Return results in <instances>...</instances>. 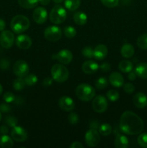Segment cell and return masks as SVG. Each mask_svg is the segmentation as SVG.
I'll return each instance as SVG.
<instances>
[{"mask_svg": "<svg viewBox=\"0 0 147 148\" xmlns=\"http://www.w3.org/2000/svg\"><path fill=\"white\" fill-rule=\"evenodd\" d=\"M106 96L109 101H112V102H115V101H117L119 99L120 94L117 90H109L108 92H107Z\"/></svg>", "mask_w": 147, "mask_h": 148, "instance_id": "cell-34", "label": "cell"}, {"mask_svg": "<svg viewBox=\"0 0 147 148\" xmlns=\"http://www.w3.org/2000/svg\"><path fill=\"white\" fill-rule=\"evenodd\" d=\"M48 18L47 10L43 7L35 8L33 13V19L37 24H43L46 22Z\"/></svg>", "mask_w": 147, "mask_h": 148, "instance_id": "cell-12", "label": "cell"}, {"mask_svg": "<svg viewBox=\"0 0 147 148\" xmlns=\"http://www.w3.org/2000/svg\"><path fill=\"white\" fill-rule=\"evenodd\" d=\"M67 13L66 10L61 5H56L53 7L49 14L50 22L53 24L59 25L66 20Z\"/></svg>", "mask_w": 147, "mask_h": 148, "instance_id": "cell-5", "label": "cell"}, {"mask_svg": "<svg viewBox=\"0 0 147 148\" xmlns=\"http://www.w3.org/2000/svg\"><path fill=\"white\" fill-rule=\"evenodd\" d=\"M9 132V128L7 125H2L0 127V133L2 134H7Z\"/></svg>", "mask_w": 147, "mask_h": 148, "instance_id": "cell-48", "label": "cell"}, {"mask_svg": "<svg viewBox=\"0 0 147 148\" xmlns=\"http://www.w3.org/2000/svg\"><path fill=\"white\" fill-rule=\"evenodd\" d=\"M99 122L96 121H93L91 122L90 124V128L92 129H95V130H97L99 128Z\"/></svg>", "mask_w": 147, "mask_h": 148, "instance_id": "cell-49", "label": "cell"}, {"mask_svg": "<svg viewBox=\"0 0 147 148\" xmlns=\"http://www.w3.org/2000/svg\"><path fill=\"white\" fill-rule=\"evenodd\" d=\"M38 2L43 6L48 5L50 2V0H38Z\"/></svg>", "mask_w": 147, "mask_h": 148, "instance_id": "cell-51", "label": "cell"}, {"mask_svg": "<svg viewBox=\"0 0 147 148\" xmlns=\"http://www.w3.org/2000/svg\"><path fill=\"white\" fill-rule=\"evenodd\" d=\"M135 72L137 77L141 79H147V63H140L136 65Z\"/></svg>", "mask_w": 147, "mask_h": 148, "instance_id": "cell-22", "label": "cell"}, {"mask_svg": "<svg viewBox=\"0 0 147 148\" xmlns=\"http://www.w3.org/2000/svg\"><path fill=\"white\" fill-rule=\"evenodd\" d=\"M82 53L84 57L87 59H92L94 58V49L90 46L84 47L82 51Z\"/></svg>", "mask_w": 147, "mask_h": 148, "instance_id": "cell-35", "label": "cell"}, {"mask_svg": "<svg viewBox=\"0 0 147 148\" xmlns=\"http://www.w3.org/2000/svg\"><path fill=\"white\" fill-rule=\"evenodd\" d=\"M99 132L104 137H107L112 132V127L108 123H104L99 126Z\"/></svg>", "mask_w": 147, "mask_h": 148, "instance_id": "cell-29", "label": "cell"}, {"mask_svg": "<svg viewBox=\"0 0 147 148\" xmlns=\"http://www.w3.org/2000/svg\"><path fill=\"white\" fill-rule=\"evenodd\" d=\"M59 105L62 110H63L64 111H67V112L73 111L75 107L74 100L70 97L66 96V95L61 97L59 101Z\"/></svg>", "mask_w": 147, "mask_h": 148, "instance_id": "cell-15", "label": "cell"}, {"mask_svg": "<svg viewBox=\"0 0 147 148\" xmlns=\"http://www.w3.org/2000/svg\"><path fill=\"white\" fill-rule=\"evenodd\" d=\"M11 110V107L7 103L0 104V111L3 113H7Z\"/></svg>", "mask_w": 147, "mask_h": 148, "instance_id": "cell-44", "label": "cell"}, {"mask_svg": "<svg viewBox=\"0 0 147 148\" xmlns=\"http://www.w3.org/2000/svg\"><path fill=\"white\" fill-rule=\"evenodd\" d=\"M109 82L111 85L115 88L122 87L124 84V78L120 73L113 72L110 75Z\"/></svg>", "mask_w": 147, "mask_h": 148, "instance_id": "cell-17", "label": "cell"}, {"mask_svg": "<svg viewBox=\"0 0 147 148\" xmlns=\"http://www.w3.org/2000/svg\"><path fill=\"white\" fill-rule=\"evenodd\" d=\"M138 143L141 147L147 148V133H143L138 137Z\"/></svg>", "mask_w": 147, "mask_h": 148, "instance_id": "cell-36", "label": "cell"}, {"mask_svg": "<svg viewBox=\"0 0 147 148\" xmlns=\"http://www.w3.org/2000/svg\"><path fill=\"white\" fill-rule=\"evenodd\" d=\"M53 1H54L55 3H56V4H60V3H61L63 0H53Z\"/></svg>", "mask_w": 147, "mask_h": 148, "instance_id": "cell-52", "label": "cell"}, {"mask_svg": "<svg viewBox=\"0 0 147 148\" xmlns=\"http://www.w3.org/2000/svg\"><path fill=\"white\" fill-rule=\"evenodd\" d=\"M144 121L136 114L130 111L123 112L120 119V130L128 135H137L144 130Z\"/></svg>", "mask_w": 147, "mask_h": 148, "instance_id": "cell-1", "label": "cell"}, {"mask_svg": "<svg viewBox=\"0 0 147 148\" xmlns=\"http://www.w3.org/2000/svg\"><path fill=\"white\" fill-rule=\"evenodd\" d=\"M75 92L79 99L87 102L95 98L96 91L95 88L89 84L82 83L76 87Z\"/></svg>", "mask_w": 147, "mask_h": 148, "instance_id": "cell-3", "label": "cell"}, {"mask_svg": "<svg viewBox=\"0 0 147 148\" xmlns=\"http://www.w3.org/2000/svg\"><path fill=\"white\" fill-rule=\"evenodd\" d=\"M114 146L116 148H127L129 146L128 139L122 134H118L114 140Z\"/></svg>", "mask_w": 147, "mask_h": 148, "instance_id": "cell-20", "label": "cell"}, {"mask_svg": "<svg viewBox=\"0 0 147 148\" xmlns=\"http://www.w3.org/2000/svg\"><path fill=\"white\" fill-rule=\"evenodd\" d=\"M108 102L107 98L103 95H97L92 101V108L97 113H103L108 109Z\"/></svg>", "mask_w": 147, "mask_h": 148, "instance_id": "cell-8", "label": "cell"}, {"mask_svg": "<svg viewBox=\"0 0 147 148\" xmlns=\"http://www.w3.org/2000/svg\"><path fill=\"white\" fill-rule=\"evenodd\" d=\"M53 79L52 77H46L43 80V86L45 87H49L53 84Z\"/></svg>", "mask_w": 147, "mask_h": 148, "instance_id": "cell-45", "label": "cell"}, {"mask_svg": "<svg viewBox=\"0 0 147 148\" xmlns=\"http://www.w3.org/2000/svg\"><path fill=\"white\" fill-rule=\"evenodd\" d=\"M69 147H70V148H83L84 145L79 142H74Z\"/></svg>", "mask_w": 147, "mask_h": 148, "instance_id": "cell-47", "label": "cell"}, {"mask_svg": "<svg viewBox=\"0 0 147 148\" xmlns=\"http://www.w3.org/2000/svg\"><path fill=\"white\" fill-rule=\"evenodd\" d=\"M80 0H65V7L69 11H75L80 7Z\"/></svg>", "mask_w": 147, "mask_h": 148, "instance_id": "cell-27", "label": "cell"}, {"mask_svg": "<svg viewBox=\"0 0 147 148\" xmlns=\"http://www.w3.org/2000/svg\"><path fill=\"white\" fill-rule=\"evenodd\" d=\"M52 78L58 82H64L68 79L69 72L67 68L62 64H56L50 70Z\"/></svg>", "mask_w": 147, "mask_h": 148, "instance_id": "cell-4", "label": "cell"}, {"mask_svg": "<svg viewBox=\"0 0 147 148\" xmlns=\"http://www.w3.org/2000/svg\"><path fill=\"white\" fill-rule=\"evenodd\" d=\"M63 33H64L66 37H67L68 38H73L76 35V30L74 27L69 25L64 27V29H63Z\"/></svg>", "mask_w": 147, "mask_h": 148, "instance_id": "cell-33", "label": "cell"}, {"mask_svg": "<svg viewBox=\"0 0 147 148\" xmlns=\"http://www.w3.org/2000/svg\"><path fill=\"white\" fill-rule=\"evenodd\" d=\"M30 25V22L26 16L18 14L14 16L11 20L10 26L12 31L15 33H22L26 31Z\"/></svg>", "mask_w": 147, "mask_h": 148, "instance_id": "cell-2", "label": "cell"}, {"mask_svg": "<svg viewBox=\"0 0 147 148\" xmlns=\"http://www.w3.org/2000/svg\"><path fill=\"white\" fill-rule=\"evenodd\" d=\"M102 4L108 8H113L118 6L119 0H100Z\"/></svg>", "mask_w": 147, "mask_h": 148, "instance_id": "cell-39", "label": "cell"}, {"mask_svg": "<svg viewBox=\"0 0 147 148\" xmlns=\"http://www.w3.org/2000/svg\"><path fill=\"white\" fill-rule=\"evenodd\" d=\"M55 59L62 64H69L73 59V54L68 49H62L56 53Z\"/></svg>", "mask_w": 147, "mask_h": 148, "instance_id": "cell-13", "label": "cell"}, {"mask_svg": "<svg viewBox=\"0 0 147 148\" xmlns=\"http://www.w3.org/2000/svg\"><path fill=\"white\" fill-rule=\"evenodd\" d=\"M133 65L131 61L128 60H122L118 64V69L124 73H128L133 70Z\"/></svg>", "mask_w": 147, "mask_h": 148, "instance_id": "cell-24", "label": "cell"}, {"mask_svg": "<svg viewBox=\"0 0 147 148\" xmlns=\"http://www.w3.org/2000/svg\"><path fill=\"white\" fill-rule=\"evenodd\" d=\"M15 95L11 92H6L3 95V99L7 103H10L14 102L15 101Z\"/></svg>", "mask_w": 147, "mask_h": 148, "instance_id": "cell-40", "label": "cell"}, {"mask_svg": "<svg viewBox=\"0 0 147 148\" xmlns=\"http://www.w3.org/2000/svg\"><path fill=\"white\" fill-rule=\"evenodd\" d=\"M135 107L138 108H144L147 106V95L143 92H138L133 98Z\"/></svg>", "mask_w": 147, "mask_h": 148, "instance_id": "cell-18", "label": "cell"}, {"mask_svg": "<svg viewBox=\"0 0 147 148\" xmlns=\"http://www.w3.org/2000/svg\"><path fill=\"white\" fill-rule=\"evenodd\" d=\"M82 71L86 75H92L95 74L99 69V65L97 62L89 60L84 62L82 66Z\"/></svg>", "mask_w": 147, "mask_h": 148, "instance_id": "cell-16", "label": "cell"}, {"mask_svg": "<svg viewBox=\"0 0 147 148\" xmlns=\"http://www.w3.org/2000/svg\"><path fill=\"white\" fill-rule=\"evenodd\" d=\"M6 27V23L3 19L0 18V31H3Z\"/></svg>", "mask_w": 147, "mask_h": 148, "instance_id": "cell-50", "label": "cell"}, {"mask_svg": "<svg viewBox=\"0 0 147 148\" xmlns=\"http://www.w3.org/2000/svg\"><path fill=\"white\" fill-rule=\"evenodd\" d=\"M84 140L87 146L90 147H96L100 141L99 132L95 129L90 128L85 134Z\"/></svg>", "mask_w": 147, "mask_h": 148, "instance_id": "cell-7", "label": "cell"}, {"mask_svg": "<svg viewBox=\"0 0 147 148\" xmlns=\"http://www.w3.org/2000/svg\"><path fill=\"white\" fill-rule=\"evenodd\" d=\"M32 43H33V41H32L31 38L27 35H20L16 38V45L19 49H22V50H27L30 49L32 46Z\"/></svg>", "mask_w": 147, "mask_h": 148, "instance_id": "cell-14", "label": "cell"}, {"mask_svg": "<svg viewBox=\"0 0 147 148\" xmlns=\"http://www.w3.org/2000/svg\"><path fill=\"white\" fill-rule=\"evenodd\" d=\"M11 137L14 141L22 143L27 139V133L24 128L16 126L12 130Z\"/></svg>", "mask_w": 147, "mask_h": 148, "instance_id": "cell-11", "label": "cell"}, {"mask_svg": "<svg viewBox=\"0 0 147 148\" xmlns=\"http://www.w3.org/2000/svg\"><path fill=\"white\" fill-rule=\"evenodd\" d=\"M20 7L24 9H33L38 4V0H18Z\"/></svg>", "mask_w": 147, "mask_h": 148, "instance_id": "cell-26", "label": "cell"}, {"mask_svg": "<svg viewBox=\"0 0 147 148\" xmlns=\"http://www.w3.org/2000/svg\"><path fill=\"white\" fill-rule=\"evenodd\" d=\"M24 82H25L26 85L27 86H33L35 85L37 82V77L34 74H30L27 75L24 77Z\"/></svg>", "mask_w": 147, "mask_h": 148, "instance_id": "cell-32", "label": "cell"}, {"mask_svg": "<svg viewBox=\"0 0 147 148\" xmlns=\"http://www.w3.org/2000/svg\"><path fill=\"white\" fill-rule=\"evenodd\" d=\"M2 92H3V87H2V85L0 84V95L2 94Z\"/></svg>", "mask_w": 147, "mask_h": 148, "instance_id": "cell-53", "label": "cell"}, {"mask_svg": "<svg viewBox=\"0 0 147 148\" xmlns=\"http://www.w3.org/2000/svg\"><path fill=\"white\" fill-rule=\"evenodd\" d=\"M10 66V62L6 59H3L0 61V68L1 69H7Z\"/></svg>", "mask_w": 147, "mask_h": 148, "instance_id": "cell-43", "label": "cell"}, {"mask_svg": "<svg viewBox=\"0 0 147 148\" xmlns=\"http://www.w3.org/2000/svg\"><path fill=\"white\" fill-rule=\"evenodd\" d=\"M13 72L18 77H24L29 72L28 64L25 61H17L13 65Z\"/></svg>", "mask_w": 147, "mask_h": 148, "instance_id": "cell-9", "label": "cell"}, {"mask_svg": "<svg viewBox=\"0 0 147 148\" xmlns=\"http://www.w3.org/2000/svg\"><path fill=\"white\" fill-rule=\"evenodd\" d=\"M136 44L141 49L147 50V33L142 34L137 38Z\"/></svg>", "mask_w": 147, "mask_h": 148, "instance_id": "cell-28", "label": "cell"}, {"mask_svg": "<svg viewBox=\"0 0 147 148\" xmlns=\"http://www.w3.org/2000/svg\"><path fill=\"white\" fill-rule=\"evenodd\" d=\"M1 118H2V116H1V114L0 113V121H1Z\"/></svg>", "mask_w": 147, "mask_h": 148, "instance_id": "cell-54", "label": "cell"}, {"mask_svg": "<svg viewBox=\"0 0 147 148\" xmlns=\"http://www.w3.org/2000/svg\"><path fill=\"white\" fill-rule=\"evenodd\" d=\"M44 37L49 41H58L62 37L61 29L56 25L49 26L44 30Z\"/></svg>", "mask_w": 147, "mask_h": 148, "instance_id": "cell-6", "label": "cell"}, {"mask_svg": "<svg viewBox=\"0 0 147 148\" xmlns=\"http://www.w3.org/2000/svg\"><path fill=\"white\" fill-rule=\"evenodd\" d=\"M26 85L24 79L22 77H18L15 79L13 82V88L17 91H20L24 88Z\"/></svg>", "mask_w": 147, "mask_h": 148, "instance_id": "cell-30", "label": "cell"}, {"mask_svg": "<svg viewBox=\"0 0 147 148\" xmlns=\"http://www.w3.org/2000/svg\"><path fill=\"white\" fill-rule=\"evenodd\" d=\"M99 69H100L101 71L104 72H107L108 71L110 70L111 69V65L108 62H104V63L101 64L99 66Z\"/></svg>", "mask_w": 147, "mask_h": 148, "instance_id": "cell-42", "label": "cell"}, {"mask_svg": "<svg viewBox=\"0 0 147 148\" xmlns=\"http://www.w3.org/2000/svg\"><path fill=\"white\" fill-rule=\"evenodd\" d=\"M4 121H5L7 125H8L10 127H12V128L16 127L17 125V123H18L17 119L14 116H9L6 117Z\"/></svg>", "mask_w": 147, "mask_h": 148, "instance_id": "cell-38", "label": "cell"}, {"mask_svg": "<svg viewBox=\"0 0 147 148\" xmlns=\"http://www.w3.org/2000/svg\"><path fill=\"white\" fill-rule=\"evenodd\" d=\"M14 145L13 139L12 137H9L7 134H3L0 137V147L2 148H12Z\"/></svg>", "mask_w": 147, "mask_h": 148, "instance_id": "cell-25", "label": "cell"}, {"mask_svg": "<svg viewBox=\"0 0 147 148\" xmlns=\"http://www.w3.org/2000/svg\"><path fill=\"white\" fill-rule=\"evenodd\" d=\"M136 77H137V75H136V74H135V71L131 70V72H128V79H129L131 81L135 80V79H136Z\"/></svg>", "mask_w": 147, "mask_h": 148, "instance_id": "cell-46", "label": "cell"}, {"mask_svg": "<svg viewBox=\"0 0 147 148\" xmlns=\"http://www.w3.org/2000/svg\"><path fill=\"white\" fill-rule=\"evenodd\" d=\"M108 48L104 44H99L94 49V58L97 60H103L108 56Z\"/></svg>", "mask_w": 147, "mask_h": 148, "instance_id": "cell-19", "label": "cell"}, {"mask_svg": "<svg viewBox=\"0 0 147 148\" xmlns=\"http://www.w3.org/2000/svg\"><path fill=\"white\" fill-rule=\"evenodd\" d=\"M14 42V35L10 30H3L0 34V44L4 49H10Z\"/></svg>", "mask_w": 147, "mask_h": 148, "instance_id": "cell-10", "label": "cell"}, {"mask_svg": "<svg viewBox=\"0 0 147 148\" xmlns=\"http://www.w3.org/2000/svg\"><path fill=\"white\" fill-rule=\"evenodd\" d=\"M134 48L130 43H125L123 46L121 47L120 49V53L122 56V57L125 58V59H130L132 57L134 54Z\"/></svg>", "mask_w": 147, "mask_h": 148, "instance_id": "cell-21", "label": "cell"}, {"mask_svg": "<svg viewBox=\"0 0 147 148\" xmlns=\"http://www.w3.org/2000/svg\"><path fill=\"white\" fill-rule=\"evenodd\" d=\"M108 80L105 77H99L97 79V80L96 81V82H95V86H96L97 89L98 90L105 89V88L108 87Z\"/></svg>", "mask_w": 147, "mask_h": 148, "instance_id": "cell-31", "label": "cell"}, {"mask_svg": "<svg viewBox=\"0 0 147 148\" xmlns=\"http://www.w3.org/2000/svg\"><path fill=\"white\" fill-rule=\"evenodd\" d=\"M122 86H123L124 91L128 94L133 93V92H134V90H135V87H134V85L131 83L123 84Z\"/></svg>", "mask_w": 147, "mask_h": 148, "instance_id": "cell-41", "label": "cell"}, {"mask_svg": "<svg viewBox=\"0 0 147 148\" xmlns=\"http://www.w3.org/2000/svg\"><path fill=\"white\" fill-rule=\"evenodd\" d=\"M68 121L72 125H76L79 121V116L76 113L71 112L68 116Z\"/></svg>", "mask_w": 147, "mask_h": 148, "instance_id": "cell-37", "label": "cell"}, {"mask_svg": "<svg viewBox=\"0 0 147 148\" xmlns=\"http://www.w3.org/2000/svg\"><path fill=\"white\" fill-rule=\"evenodd\" d=\"M74 21L78 25H84L87 22V16L83 12H76L74 14Z\"/></svg>", "mask_w": 147, "mask_h": 148, "instance_id": "cell-23", "label": "cell"}]
</instances>
